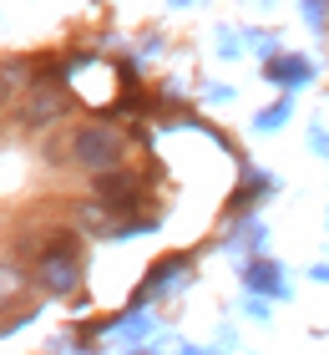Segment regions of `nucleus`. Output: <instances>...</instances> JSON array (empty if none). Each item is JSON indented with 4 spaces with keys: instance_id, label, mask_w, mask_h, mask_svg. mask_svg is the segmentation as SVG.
Listing matches in <instances>:
<instances>
[{
    "instance_id": "nucleus-2",
    "label": "nucleus",
    "mask_w": 329,
    "mask_h": 355,
    "mask_svg": "<svg viewBox=\"0 0 329 355\" xmlns=\"http://www.w3.org/2000/svg\"><path fill=\"white\" fill-rule=\"evenodd\" d=\"M76 279H81V269L71 259V244H51V254H41V284L51 295H71Z\"/></svg>"
},
{
    "instance_id": "nucleus-4",
    "label": "nucleus",
    "mask_w": 329,
    "mask_h": 355,
    "mask_svg": "<svg viewBox=\"0 0 329 355\" xmlns=\"http://www.w3.org/2000/svg\"><path fill=\"white\" fill-rule=\"evenodd\" d=\"M81 223H87V229H102L107 218H102V208H91V203H87V208H81Z\"/></svg>"
},
{
    "instance_id": "nucleus-1",
    "label": "nucleus",
    "mask_w": 329,
    "mask_h": 355,
    "mask_svg": "<svg viewBox=\"0 0 329 355\" xmlns=\"http://www.w3.org/2000/svg\"><path fill=\"white\" fill-rule=\"evenodd\" d=\"M71 157H76L81 168H91V173L117 168V163H122V137H117V132H107V127H87V132L76 137Z\"/></svg>"
},
{
    "instance_id": "nucleus-5",
    "label": "nucleus",
    "mask_w": 329,
    "mask_h": 355,
    "mask_svg": "<svg viewBox=\"0 0 329 355\" xmlns=\"http://www.w3.org/2000/svg\"><path fill=\"white\" fill-rule=\"evenodd\" d=\"M10 92H15V71H0V107L10 102Z\"/></svg>"
},
{
    "instance_id": "nucleus-3",
    "label": "nucleus",
    "mask_w": 329,
    "mask_h": 355,
    "mask_svg": "<svg viewBox=\"0 0 329 355\" xmlns=\"http://www.w3.org/2000/svg\"><path fill=\"white\" fill-rule=\"evenodd\" d=\"M15 295H21V274H15L10 264H0V304H10Z\"/></svg>"
}]
</instances>
